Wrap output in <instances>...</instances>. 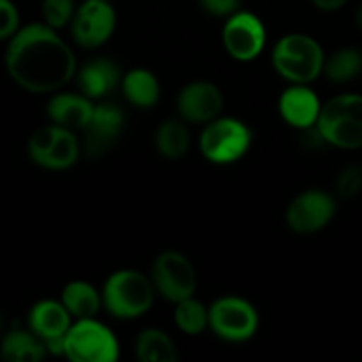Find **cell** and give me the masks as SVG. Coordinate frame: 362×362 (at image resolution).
Listing matches in <instances>:
<instances>
[{
    "label": "cell",
    "mask_w": 362,
    "mask_h": 362,
    "mask_svg": "<svg viewBox=\"0 0 362 362\" xmlns=\"http://www.w3.org/2000/svg\"><path fill=\"white\" fill-rule=\"evenodd\" d=\"M336 198L324 189H306L292 198L285 212L286 226L297 235L322 232L334 219Z\"/></svg>",
    "instance_id": "cell-12"
},
{
    "label": "cell",
    "mask_w": 362,
    "mask_h": 362,
    "mask_svg": "<svg viewBox=\"0 0 362 362\" xmlns=\"http://www.w3.org/2000/svg\"><path fill=\"white\" fill-rule=\"evenodd\" d=\"M154 145L161 158L170 159V161L184 158L191 147V134L187 129V122H184L180 117L163 120L156 129Z\"/></svg>",
    "instance_id": "cell-23"
},
{
    "label": "cell",
    "mask_w": 362,
    "mask_h": 362,
    "mask_svg": "<svg viewBox=\"0 0 362 362\" xmlns=\"http://www.w3.org/2000/svg\"><path fill=\"white\" fill-rule=\"evenodd\" d=\"M225 52L239 62H251L264 53L267 45L265 23L251 11H237L226 18L221 30Z\"/></svg>",
    "instance_id": "cell-10"
},
{
    "label": "cell",
    "mask_w": 362,
    "mask_h": 362,
    "mask_svg": "<svg viewBox=\"0 0 362 362\" xmlns=\"http://www.w3.org/2000/svg\"><path fill=\"white\" fill-rule=\"evenodd\" d=\"M81 152L83 147L76 136V131L52 122L34 131L27 141V154L30 161L49 172L73 168Z\"/></svg>",
    "instance_id": "cell-6"
},
{
    "label": "cell",
    "mask_w": 362,
    "mask_h": 362,
    "mask_svg": "<svg viewBox=\"0 0 362 362\" xmlns=\"http://www.w3.org/2000/svg\"><path fill=\"white\" fill-rule=\"evenodd\" d=\"M20 30V13L13 0H0V41H9Z\"/></svg>",
    "instance_id": "cell-28"
},
{
    "label": "cell",
    "mask_w": 362,
    "mask_h": 362,
    "mask_svg": "<svg viewBox=\"0 0 362 362\" xmlns=\"http://www.w3.org/2000/svg\"><path fill=\"white\" fill-rule=\"evenodd\" d=\"M260 327V315L253 303L239 296H223L209 306V329L226 343H246Z\"/></svg>",
    "instance_id": "cell-8"
},
{
    "label": "cell",
    "mask_w": 362,
    "mask_h": 362,
    "mask_svg": "<svg viewBox=\"0 0 362 362\" xmlns=\"http://www.w3.org/2000/svg\"><path fill=\"white\" fill-rule=\"evenodd\" d=\"M173 320L177 329L186 336H200L209 329V306L202 300L187 297L180 303L173 304Z\"/></svg>",
    "instance_id": "cell-25"
},
{
    "label": "cell",
    "mask_w": 362,
    "mask_h": 362,
    "mask_svg": "<svg viewBox=\"0 0 362 362\" xmlns=\"http://www.w3.org/2000/svg\"><path fill=\"white\" fill-rule=\"evenodd\" d=\"M148 276L158 296L172 304L193 297L197 292V269L186 255L177 250L161 251L152 262Z\"/></svg>",
    "instance_id": "cell-9"
},
{
    "label": "cell",
    "mask_w": 362,
    "mask_h": 362,
    "mask_svg": "<svg viewBox=\"0 0 362 362\" xmlns=\"http://www.w3.org/2000/svg\"><path fill=\"white\" fill-rule=\"evenodd\" d=\"M6 69L11 80L32 94L62 90L78 71L69 42L45 21L28 23L7 41Z\"/></svg>",
    "instance_id": "cell-1"
},
{
    "label": "cell",
    "mask_w": 362,
    "mask_h": 362,
    "mask_svg": "<svg viewBox=\"0 0 362 362\" xmlns=\"http://www.w3.org/2000/svg\"><path fill=\"white\" fill-rule=\"evenodd\" d=\"M204 13L214 18H230L237 11L243 9V0H198Z\"/></svg>",
    "instance_id": "cell-29"
},
{
    "label": "cell",
    "mask_w": 362,
    "mask_h": 362,
    "mask_svg": "<svg viewBox=\"0 0 362 362\" xmlns=\"http://www.w3.org/2000/svg\"><path fill=\"white\" fill-rule=\"evenodd\" d=\"M255 133L237 117L219 115L204 126L198 140L202 156L212 165H233L250 152Z\"/></svg>",
    "instance_id": "cell-5"
},
{
    "label": "cell",
    "mask_w": 362,
    "mask_h": 362,
    "mask_svg": "<svg viewBox=\"0 0 362 362\" xmlns=\"http://www.w3.org/2000/svg\"><path fill=\"white\" fill-rule=\"evenodd\" d=\"M271 64L288 83L311 85L324 74L325 52L313 35L292 32L276 41Z\"/></svg>",
    "instance_id": "cell-2"
},
{
    "label": "cell",
    "mask_w": 362,
    "mask_h": 362,
    "mask_svg": "<svg viewBox=\"0 0 362 362\" xmlns=\"http://www.w3.org/2000/svg\"><path fill=\"white\" fill-rule=\"evenodd\" d=\"M120 88L126 101L140 110L152 108L161 98V85L158 76L147 67H133L127 71L120 81Z\"/></svg>",
    "instance_id": "cell-19"
},
{
    "label": "cell",
    "mask_w": 362,
    "mask_h": 362,
    "mask_svg": "<svg viewBox=\"0 0 362 362\" xmlns=\"http://www.w3.org/2000/svg\"><path fill=\"white\" fill-rule=\"evenodd\" d=\"M356 21H357V25H359V28L362 30V6L359 7V9H357V13H356Z\"/></svg>",
    "instance_id": "cell-31"
},
{
    "label": "cell",
    "mask_w": 362,
    "mask_h": 362,
    "mask_svg": "<svg viewBox=\"0 0 362 362\" xmlns=\"http://www.w3.org/2000/svg\"><path fill=\"white\" fill-rule=\"evenodd\" d=\"M362 191V168L346 166L336 177V194L341 198H354Z\"/></svg>",
    "instance_id": "cell-27"
},
{
    "label": "cell",
    "mask_w": 362,
    "mask_h": 362,
    "mask_svg": "<svg viewBox=\"0 0 362 362\" xmlns=\"http://www.w3.org/2000/svg\"><path fill=\"white\" fill-rule=\"evenodd\" d=\"M48 356L45 341L28 329L9 331L0 341V357L7 362H39Z\"/></svg>",
    "instance_id": "cell-21"
},
{
    "label": "cell",
    "mask_w": 362,
    "mask_h": 362,
    "mask_svg": "<svg viewBox=\"0 0 362 362\" xmlns=\"http://www.w3.org/2000/svg\"><path fill=\"white\" fill-rule=\"evenodd\" d=\"M28 329L45 343L66 338L74 318L62 304V300L42 299L28 311Z\"/></svg>",
    "instance_id": "cell-18"
},
{
    "label": "cell",
    "mask_w": 362,
    "mask_h": 362,
    "mask_svg": "<svg viewBox=\"0 0 362 362\" xmlns=\"http://www.w3.org/2000/svg\"><path fill=\"white\" fill-rule=\"evenodd\" d=\"M76 2L74 0H42L41 14L42 21L55 30L67 27L73 21L76 13Z\"/></svg>",
    "instance_id": "cell-26"
},
{
    "label": "cell",
    "mask_w": 362,
    "mask_h": 362,
    "mask_svg": "<svg viewBox=\"0 0 362 362\" xmlns=\"http://www.w3.org/2000/svg\"><path fill=\"white\" fill-rule=\"evenodd\" d=\"M60 300L74 320L94 318L103 310L101 290L83 279H74L67 283L60 293Z\"/></svg>",
    "instance_id": "cell-20"
},
{
    "label": "cell",
    "mask_w": 362,
    "mask_h": 362,
    "mask_svg": "<svg viewBox=\"0 0 362 362\" xmlns=\"http://www.w3.org/2000/svg\"><path fill=\"white\" fill-rule=\"evenodd\" d=\"M122 76V71L115 60L108 57H95L87 60L83 66H78L74 80L81 94L92 101H103L110 92L120 87Z\"/></svg>",
    "instance_id": "cell-16"
},
{
    "label": "cell",
    "mask_w": 362,
    "mask_h": 362,
    "mask_svg": "<svg viewBox=\"0 0 362 362\" xmlns=\"http://www.w3.org/2000/svg\"><path fill=\"white\" fill-rule=\"evenodd\" d=\"M317 129L325 145L356 151L362 147V95L341 94L322 105Z\"/></svg>",
    "instance_id": "cell-4"
},
{
    "label": "cell",
    "mask_w": 362,
    "mask_h": 362,
    "mask_svg": "<svg viewBox=\"0 0 362 362\" xmlns=\"http://www.w3.org/2000/svg\"><path fill=\"white\" fill-rule=\"evenodd\" d=\"M108 2H113V0H108Z\"/></svg>",
    "instance_id": "cell-33"
},
{
    "label": "cell",
    "mask_w": 362,
    "mask_h": 362,
    "mask_svg": "<svg viewBox=\"0 0 362 362\" xmlns=\"http://www.w3.org/2000/svg\"><path fill=\"white\" fill-rule=\"evenodd\" d=\"M126 127V113L112 101L95 103L94 113L83 127L81 147L87 158H101L112 151Z\"/></svg>",
    "instance_id": "cell-13"
},
{
    "label": "cell",
    "mask_w": 362,
    "mask_h": 362,
    "mask_svg": "<svg viewBox=\"0 0 362 362\" xmlns=\"http://www.w3.org/2000/svg\"><path fill=\"white\" fill-rule=\"evenodd\" d=\"M64 357L73 362H115L120 345L115 332L98 318H80L64 338Z\"/></svg>",
    "instance_id": "cell-7"
},
{
    "label": "cell",
    "mask_w": 362,
    "mask_h": 362,
    "mask_svg": "<svg viewBox=\"0 0 362 362\" xmlns=\"http://www.w3.org/2000/svg\"><path fill=\"white\" fill-rule=\"evenodd\" d=\"M4 327V318H2V313H0V331H2Z\"/></svg>",
    "instance_id": "cell-32"
},
{
    "label": "cell",
    "mask_w": 362,
    "mask_h": 362,
    "mask_svg": "<svg viewBox=\"0 0 362 362\" xmlns=\"http://www.w3.org/2000/svg\"><path fill=\"white\" fill-rule=\"evenodd\" d=\"M362 73L361 49L346 46L339 48L331 57H325L324 74L332 83H349Z\"/></svg>",
    "instance_id": "cell-24"
},
{
    "label": "cell",
    "mask_w": 362,
    "mask_h": 362,
    "mask_svg": "<svg viewBox=\"0 0 362 362\" xmlns=\"http://www.w3.org/2000/svg\"><path fill=\"white\" fill-rule=\"evenodd\" d=\"M322 105L317 92L308 83H288L281 92L278 110L281 119L297 131H306L317 126Z\"/></svg>",
    "instance_id": "cell-15"
},
{
    "label": "cell",
    "mask_w": 362,
    "mask_h": 362,
    "mask_svg": "<svg viewBox=\"0 0 362 362\" xmlns=\"http://www.w3.org/2000/svg\"><path fill=\"white\" fill-rule=\"evenodd\" d=\"M95 101L78 92L57 90L46 105V115L49 122L69 127L73 131H83L94 113Z\"/></svg>",
    "instance_id": "cell-17"
},
{
    "label": "cell",
    "mask_w": 362,
    "mask_h": 362,
    "mask_svg": "<svg viewBox=\"0 0 362 362\" xmlns=\"http://www.w3.org/2000/svg\"><path fill=\"white\" fill-rule=\"evenodd\" d=\"M134 356L141 362H175L180 357L172 336L158 327L144 329L136 336Z\"/></svg>",
    "instance_id": "cell-22"
},
{
    "label": "cell",
    "mask_w": 362,
    "mask_h": 362,
    "mask_svg": "<svg viewBox=\"0 0 362 362\" xmlns=\"http://www.w3.org/2000/svg\"><path fill=\"white\" fill-rule=\"evenodd\" d=\"M101 296L106 313L117 320H134L151 311L158 292L151 276L134 269H119L106 278Z\"/></svg>",
    "instance_id": "cell-3"
},
{
    "label": "cell",
    "mask_w": 362,
    "mask_h": 362,
    "mask_svg": "<svg viewBox=\"0 0 362 362\" xmlns=\"http://www.w3.org/2000/svg\"><path fill=\"white\" fill-rule=\"evenodd\" d=\"M177 113L187 124L205 126L218 119L225 108L221 88L207 80H194L184 85L177 94Z\"/></svg>",
    "instance_id": "cell-14"
},
{
    "label": "cell",
    "mask_w": 362,
    "mask_h": 362,
    "mask_svg": "<svg viewBox=\"0 0 362 362\" xmlns=\"http://www.w3.org/2000/svg\"><path fill=\"white\" fill-rule=\"evenodd\" d=\"M69 28L73 41L80 48H101L117 28L115 7L108 0H83L78 4Z\"/></svg>",
    "instance_id": "cell-11"
},
{
    "label": "cell",
    "mask_w": 362,
    "mask_h": 362,
    "mask_svg": "<svg viewBox=\"0 0 362 362\" xmlns=\"http://www.w3.org/2000/svg\"><path fill=\"white\" fill-rule=\"evenodd\" d=\"M349 0H311L315 7L322 13H334V11L341 9Z\"/></svg>",
    "instance_id": "cell-30"
}]
</instances>
